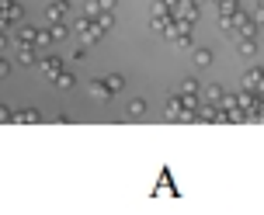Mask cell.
Here are the masks:
<instances>
[{"label":"cell","mask_w":264,"mask_h":215,"mask_svg":"<svg viewBox=\"0 0 264 215\" xmlns=\"http://www.w3.org/2000/svg\"><path fill=\"white\" fill-rule=\"evenodd\" d=\"M42 73H46L49 80H56V77L63 73V59H59V56H46V59H42Z\"/></svg>","instance_id":"obj_1"},{"label":"cell","mask_w":264,"mask_h":215,"mask_svg":"<svg viewBox=\"0 0 264 215\" xmlns=\"http://www.w3.org/2000/svg\"><path fill=\"white\" fill-rule=\"evenodd\" d=\"M66 11H70V0H56V4H49V7H46V21H49V24H56Z\"/></svg>","instance_id":"obj_2"},{"label":"cell","mask_w":264,"mask_h":215,"mask_svg":"<svg viewBox=\"0 0 264 215\" xmlns=\"http://www.w3.org/2000/svg\"><path fill=\"white\" fill-rule=\"evenodd\" d=\"M87 90H91V97H94V101H108V97H111L108 80H91V84H87Z\"/></svg>","instance_id":"obj_3"},{"label":"cell","mask_w":264,"mask_h":215,"mask_svg":"<svg viewBox=\"0 0 264 215\" xmlns=\"http://www.w3.org/2000/svg\"><path fill=\"white\" fill-rule=\"evenodd\" d=\"M11 122H18V125H35V122H42V115L35 111V108H24V111H18Z\"/></svg>","instance_id":"obj_4"},{"label":"cell","mask_w":264,"mask_h":215,"mask_svg":"<svg viewBox=\"0 0 264 215\" xmlns=\"http://www.w3.org/2000/svg\"><path fill=\"white\" fill-rule=\"evenodd\" d=\"M18 45H39V31H35L31 24H24L18 31Z\"/></svg>","instance_id":"obj_5"},{"label":"cell","mask_w":264,"mask_h":215,"mask_svg":"<svg viewBox=\"0 0 264 215\" xmlns=\"http://www.w3.org/2000/svg\"><path fill=\"white\" fill-rule=\"evenodd\" d=\"M94 24H97L101 31H111V28H115V14H111V11H101V14L94 18Z\"/></svg>","instance_id":"obj_6"},{"label":"cell","mask_w":264,"mask_h":215,"mask_svg":"<svg viewBox=\"0 0 264 215\" xmlns=\"http://www.w3.org/2000/svg\"><path fill=\"white\" fill-rule=\"evenodd\" d=\"M195 66L198 69H209L212 66V49H195Z\"/></svg>","instance_id":"obj_7"},{"label":"cell","mask_w":264,"mask_h":215,"mask_svg":"<svg viewBox=\"0 0 264 215\" xmlns=\"http://www.w3.org/2000/svg\"><path fill=\"white\" fill-rule=\"evenodd\" d=\"M35 63V45H21V52H18V66H31Z\"/></svg>","instance_id":"obj_8"},{"label":"cell","mask_w":264,"mask_h":215,"mask_svg":"<svg viewBox=\"0 0 264 215\" xmlns=\"http://www.w3.org/2000/svg\"><path fill=\"white\" fill-rule=\"evenodd\" d=\"M129 115H132V118L146 115V101H143V97H132V101H129Z\"/></svg>","instance_id":"obj_9"},{"label":"cell","mask_w":264,"mask_h":215,"mask_svg":"<svg viewBox=\"0 0 264 215\" xmlns=\"http://www.w3.org/2000/svg\"><path fill=\"white\" fill-rule=\"evenodd\" d=\"M181 94H188V97H195V94H198V80H195V77H188V80H181Z\"/></svg>","instance_id":"obj_10"},{"label":"cell","mask_w":264,"mask_h":215,"mask_svg":"<svg viewBox=\"0 0 264 215\" xmlns=\"http://www.w3.org/2000/svg\"><path fill=\"white\" fill-rule=\"evenodd\" d=\"M254 52H257V42H254V39H240V56H247V59H250Z\"/></svg>","instance_id":"obj_11"},{"label":"cell","mask_w":264,"mask_h":215,"mask_svg":"<svg viewBox=\"0 0 264 215\" xmlns=\"http://www.w3.org/2000/svg\"><path fill=\"white\" fill-rule=\"evenodd\" d=\"M73 84H77V80H73V73H59V77H56V87H59V90H70Z\"/></svg>","instance_id":"obj_12"},{"label":"cell","mask_w":264,"mask_h":215,"mask_svg":"<svg viewBox=\"0 0 264 215\" xmlns=\"http://www.w3.org/2000/svg\"><path fill=\"white\" fill-rule=\"evenodd\" d=\"M167 0H153V7H149V11H153V18H167Z\"/></svg>","instance_id":"obj_13"},{"label":"cell","mask_w":264,"mask_h":215,"mask_svg":"<svg viewBox=\"0 0 264 215\" xmlns=\"http://www.w3.org/2000/svg\"><path fill=\"white\" fill-rule=\"evenodd\" d=\"M49 31H52V39H56V42H63V39H70V31H66V24H59V21H56V24H52Z\"/></svg>","instance_id":"obj_14"},{"label":"cell","mask_w":264,"mask_h":215,"mask_svg":"<svg viewBox=\"0 0 264 215\" xmlns=\"http://www.w3.org/2000/svg\"><path fill=\"white\" fill-rule=\"evenodd\" d=\"M84 14H87V18H97V14H101V4H97V0H87V4H84Z\"/></svg>","instance_id":"obj_15"},{"label":"cell","mask_w":264,"mask_h":215,"mask_svg":"<svg viewBox=\"0 0 264 215\" xmlns=\"http://www.w3.org/2000/svg\"><path fill=\"white\" fill-rule=\"evenodd\" d=\"M174 45H177V49H192V45H195V39H192L188 31H181V39H177Z\"/></svg>","instance_id":"obj_16"},{"label":"cell","mask_w":264,"mask_h":215,"mask_svg":"<svg viewBox=\"0 0 264 215\" xmlns=\"http://www.w3.org/2000/svg\"><path fill=\"white\" fill-rule=\"evenodd\" d=\"M108 87H111V94H115V90H122V87H125V80H122L119 73H111V77H108Z\"/></svg>","instance_id":"obj_17"},{"label":"cell","mask_w":264,"mask_h":215,"mask_svg":"<svg viewBox=\"0 0 264 215\" xmlns=\"http://www.w3.org/2000/svg\"><path fill=\"white\" fill-rule=\"evenodd\" d=\"M209 101H212V104H219V101H222V87H219V84H212V87H209Z\"/></svg>","instance_id":"obj_18"},{"label":"cell","mask_w":264,"mask_h":215,"mask_svg":"<svg viewBox=\"0 0 264 215\" xmlns=\"http://www.w3.org/2000/svg\"><path fill=\"white\" fill-rule=\"evenodd\" d=\"M149 28H153V31H167V18H153V21H149Z\"/></svg>","instance_id":"obj_19"},{"label":"cell","mask_w":264,"mask_h":215,"mask_svg":"<svg viewBox=\"0 0 264 215\" xmlns=\"http://www.w3.org/2000/svg\"><path fill=\"white\" fill-rule=\"evenodd\" d=\"M84 56H87V45H77V52H73V63H80Z\"/></svg>","instance_id":"obj_20"},{"label":"cell","mask_w":264,"mask_h":215,"mask_svg":"<svg viewBox=\"0 0 264 215\" xmlns=\"http://www.w3.org/2000/svg\"><path fill=\"white\" fill-rule=\"evenodd\" d=\"M97 4H101V11H111V7L119 4V0H97Z\"/></svg>","instance_id":"obj_21"},{"label":"cell","mask_w":264,"mask_h":215,"mask_svg":"<svg viewBox=\"0 0 264 215\" xmlns=\"http://www.w3.org/2000/svg\"><path fill=\"white\" fill-rule=\"evenodd\" d=\"M7 73H11V63H7V59H0V77H7Z\"/></svg>","instance_id":"obj_22"},{"label":"cell","mask_w":264,"mask_h":215,"mask_svg":"<svg viewBox=\"0 0 264 215\" xmlns=\"http://www.w3.org/2000/svg\"><path fill=\"white\" fill-rule=\"evenodd\" d=\"M11 118H14V115L7 111V108H4V104H0V122H11Z\"/></svg>","instance_id":"obj_23"},{"label":"cell","mask_w":264,"mask_h":215,"mask_svg":"<svg viewBox=\"0 0 264 215\" xmlns=\"http://www.w3.org/2000/svg\"><path fill=\"white\" fill-rule=\"evenodd\" d=\"M257 24H264V4H261V11H257Z\"/></svg>","instance_id":"obj_24"},{"label":"cell","mask_w":264,"mask_h":215,"mask_svg":"<svg viewBox=\"0 0 264 215\" xmlns=\"http://www.w3.org/2000/svg\"><path fill=\"white\" fill-rule=\"evenodd\" d=\"M4 45H7V35H0V49H4Z\"/></svg>","instance_id":"obj_25"}]
</instances>
